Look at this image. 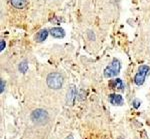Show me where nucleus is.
Instances as JSON below:
<instances>
[{"label":"nucleus","mask_w":150,"mask_h":139,"mask_svg":"<svg viewBox=\"0 0 150 139\" xmlns=\"http://www.w3.org/2000/svg\"><path fill=\"white\" fill-rule=\"evenodd\" d=\"M49 115H48V112L44 109L37 108L35 110L31 112L30 119L32 120L33 123L37 124V125H43L48 121Z\"/></svg>","instance_id":"obj_1"},{"label":"nucleus","mask_w":150,"mask_h":139,"mask_svg":"<svg viewBox=\"0 0 150 139\" xmlns=\"http://www.w3.org/2000/svg\"><path fill=\"white\" fill-rule=\"evenodd\" d=\"M46 82L49 88L60 89L63 85V77L59 73H50L46 78Z\"/></svg>","instance_id":"obj_2"},{"label":"nucleus","mask_w":150,"mask_h":139,"mask_svg":"<svg viewBox=\"0 0 150 139\" xmlns=\"http://www.w3.org/2000/svg\"><path fill=\"white\" fill-rule=\"evenodd\" d=\"M120 69H121V64H120L119 60H117L115 58V59L112 60V62H111L109 66L105 68V70H104V76L106 78L114 77L120 72Z\"/></svg>","instance_id":"obj_3"},{"label":"nucleus","mask_w":150,"mask_h":139,"mask_svg":"<svg viewBox=\"0 0 150 139\" xmlns=\"http://www.w3.org/2000/svg\"><path fill=\"white\" fill-rule=\"evenodd\" d=\"M149 71H150V68L147 65H141L138 69V72L136 73V75L134 77L135 84L138 85V86L143 84L145 78H146V75L148 74Z\"/></svg>","instance_id":"obj_4"},{"label":"nucleus","mask_w":150,"mask_h":139,"mask_svg":"<svg viewBox=\"0 0 150 139\" xmlns=\"http://www.w3.org/2000/svg\"><path fill=\"white\" fill-rule=\"evenodd\" d=\"M77 95V91H76V87L74 85H71L69 87L68 91H67V95H66V103L67 105H73L75 98H76Z\"/></svg>","instance_id":"obj_5"},{"label":"nucleus","mask_w":150,"mask_h":139,"mask_svg":"<svg viewBox=\"0 0 150 139\" xmlns=\"http://www.w3.org/2000/svg\"><path fill=\"white\" fill-rule=\"evenodd\" d=\"M109 86L112 89H118V90H122L123 88H124V84H123L122 80L119 79V78H116V79L110 80Z\"/></svg>","instance_id":"obj_6"},{"label":"nucleus","mask_w":150,"mask_h":139,"mask_svg":"<svg viewBox=\"0 0 150 139\" xmlns=\"http://www.w3.org/2000/svg\"><path fill=\"white\" fill-rule=\"evenodd\" d=\"M109 101L113 105H122L123 104V98L119 94H111L109 96Z\"/></svg>","instance_id":"obj_7"},{"label":"nucleus","mask_w":150,"mask_h":139,"mask_svg":"<svg viewBox=\"0 0 150 139\" xmlns=\"http://www.w3.org/2000/svg\"><path fill=\"white\" fill-rule=\"evenodd\" d=\"M50 34L55 38H63L65 36L64 30L60 27H53L51 30H50Z\"/></svg>","instance_id":"obj_8"},{"label":"nucleus","mask_w":150,"mask_h":139,"mask_svg":"<svg viewBox=\"0 0 150 139\" xmlns=\"http://www.w3.org/2000/svg\"><path fill=\"white\" fill-rule=\"evenodd\" d=\"M47 36H48V31L46 29H42V30H40L39 32L35 35V40L37 41V42H43V41L47 38Z\"/></svg>","instance_id":"obj_9"},{"label":"nucleus","mask_w":150,"mask_h":139,"mask_svg":"<svg viewBox=\"0 0 150 139\" xmlns=\"http://www.w3.org/2000/svg\"><path fill=\"white\" fill-rule=\"evenodd\" d=\"M10 3L13 7L17 9L24 8L27 4V0H10Z\"/></svg>","instance_id":"obj_10"},{"label":"nucleus","mask_w":150,"mask_h":139,"mask_svg":"<svg viewBox=\"0 0 150 139\" xmlns=\"http://www.w3.org/2000/svg\"><path fill=\"white\" fill-rule=\"evenodd\" d=\"M18 69H19V71L22 72V73H25L26 71H27V70H28V63H27V61L20 62V64H19V66H18Z\"/></svg>","instance_id":"obj_11"},{"label":"nucleus","mask_w":150,"mask_h":139,"mask_svg":"<svg viewBox=\"0 0 150 139\" xmlns=\"http://www.w3.org/2000/svg\"><path fill=\"white\" fill-rule=\"evenodd\" d=\"M4 89H5V83H4V80L1 79V80H0V92H1V93H3Z\"/></svg>","instance_id":"obj_12"},{"label":"nucleus","mask_w":150,"mask_h":139,"mask_svg":"<svg viewBox=\"0 0 150 139\" xmlns=\"http://www.w3.org/2000/svg\"><path fill=\"white\" fill-rule=\"evenodd\" d=\"M132 104H133V107H134V108H138L140 106V101L137 100V99H134L132 102Z\"/></svg>","instance_id":"obj_13"},{"label":"nucleus","mask_w":150,"mask_h":139,"mask_svg":"<svg viewBox=\"0 0 150 139\" xmlns=\"http://www.w3.org/2000/svg\"><path fill=\"white\" fill-rule=\"evenodd\" d=\"M4 48H5V41L1 40V41H0V50L3 51Z\"/></svg>","instance_id":"obj_14"},{"label":"nucleus","mask_w":150,"mask_h":139,"mask_svg":"<svg viewBox=\"0 0 150 139\" xmlns=\"http://www.w3.org/2000/svg\"><path fill=\"white\" fill-rule=\"evenodd\" d=\"M87 34H88V35L90 36V37H89V39H90V40H94V39H95V36H94V34L91 32V31H88V32H87Z\"/></svg>","instance_id":"obj_15"},{"label":"nucleus","mask_w":150,"mask_h":139,"mask_svg":"<svg viewBox=\"0 0 150 139\" xmlns=\"http://www.w3.org/2000/svg\"><path fill=\"white\" fill-rule=\"evenodd\" d=\"M66 139H74V138H73V136H72V135H69Z\"/></svg>","instance_id":"obj_16"}]
</instances>
